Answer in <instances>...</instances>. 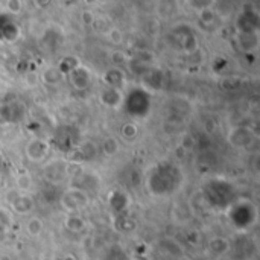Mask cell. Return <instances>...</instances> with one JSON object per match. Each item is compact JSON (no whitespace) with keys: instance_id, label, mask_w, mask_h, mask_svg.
Returning a JSON list of instances; mask_svg holds the SVG:
<instances>
[{"instance_id":"f546056e","label":"cell","mask_w":260,"mask_h":260,"mask_svg":"<svg viewBox=\"0 0 260 260\" xmlns=\"http://www.w3.org/2000/svg\"><path fill=\"white\" fill-rule=\"evenodd\" d=\"M108 37H110V40H111L114 44H119V43L122 41V32H120L119 29H111V30L108 32Z\"/></svg>"},{"instance_id":"d4e9b609","label":"cell","mask_w":260,"mask_h":260,"mask_svg":"<svg viewBox=\"0 0 260 260\" xmlns=\"http://www.w3.org/2000/svg\"><path fill=\"white\" fill-rule=\"evenodd\" d=\"M209 247H210V251L215 253V254H222V253H225L229 250V244L224 239H219V238L212 239Z\"/></svg>"},{"instance_id":"f1b7e54d","label":"cell","mask_w":260,"mask_h":260,"mask_svg":"<svg viewBox=\"0 0 260 260\" xmlns=\"http://www.w3.org/2000/svg\"><path fill=\"white\" fill-rule=\"evenodd\" d=\"M17 186H18V189H20L21 192H26V190L29 189V186H30V178H29L27 175H21V177H18V180H17Z\"/></svg>"},{"instance_id":"5bb4252c","label":"cell","mask_w":260,"mask_h":260,"mask_svg":"<svg viewBox=\"0 0 260 260\" xmlns=\"http://www.w3.org/2000/svg\"><path fill=\"white\" fill-rule=\"evenodd\" d=\"M229 139L235 146H239V148H244V146L250 145V142L253 140L251 133L247 128H235V129H232Z\"/></svg>"},{"instance_id":"d6986e66","label":"cell","mask_w":260,"mask_h":260,"mask_svg":"<svg viewBox=\"0 0 260 260\" xmlns=\"http://www.w3.org/2000/svg\"><path fill=\"white\" fill-rule=\"evenodd\" d=\"M143 81L145 84H149L151 88L158 90L163 85V75L160 70H148L146 75L143 76Z\"/></svg>"},{"instance_id":"8992f818","label":"cell","mask_w":260,"mask_h":260,"mask_svg":"<svg viewBox=\"0 0 260 260\" xmlns=\"http://www.w3.org/2000/svg\"><path fill=\"white\" fill-rule=\"evenodd\" d=\"M238 34H257L259 30V14L253 9L245 11L238 20Z\"/></svg>"},{"instance_id":"9a60e30c","label":"cell","mask_w":260,"mask_h":260,"mask_svg":"<svg viewBox=\"0 0 260 260\" xmlns=\"http://www.w3.org/2000/svg\"><path fill=\"white\" fill-rule=\"evenodd\" d=\"M11 204H12V209H14L17 213L24 215V213H27V212L32 210V207H34V200H32L30 197H27V195L17 193V197L11 201Z\"/></svg>"},{"instance_id":"ac0fdd59","label":"cell","mask_w":260,"mask_h":260,"mask_svg":"<svg viewBox=\"0 0 260 260\" xmlns=\"http://www.w3.org/2000/svg\"><path fill=\"white\" fill-rule=\"evenodd\" d=\"M64 225H66V229L67 230H70V232H81V230H84V227H85V222H84V219L79 216V215H76V213H70V215H67L66 216V219H64Z\"/></svg>"},{"instance_id":"1f68e13d","label":"cell","mask_w":260,"mask_h":260,"mask_svg":"<svg viewBox=\"0 0 260 260\" xmlns=\"http://www.w3.org/2000/svg\"><path fill=\"white\" fill-rule=\"evenodd\" d=\"M64 260H75V259H73L72 256H66V259H64Z\"/></svg>"},{"instance_id":"ffe728a7","label":"cell","mask_w":260,"mask_h":260,"mask_svg":"<svg viewBox=\"0 0 260 260\" xmlns=\"http://www.w3.org/2000/svg\"><path fill=\"white\" fill-rule=\"evenodd\" d=\"M79 66V61H78V58H75V56H66L64 59H61L59 61V64H58V70H59V73L64 76V75H70L76 67Z\"/></svg>"},{"instance_id":"484cf974","label":"cell","mask_w":260,"mask_h":260,"mask_svg":"<svg viewBox=\"0 0 260 260\" xmlns=\"http://www.w3.org/2000/svg\"><path fill=\"white\" fill-rule=\"evenodd\" d=\"M137 126L134 125V123H125L123 126H122V136H123V139H126V140H133V139H136V136H137Z\"/></svg>"},{"instance_id":"7c38bea8","label":"cell","mask_w":260,"mask_h":260,"mask_svg":"<svg viewBox=\"0 0 260 260\" xmlns=\"http://www.w3.org/2000/svg\"><path fill=\"white\" fill-rule=\"evenodd\" d=\"M101 102L110 108H116L123 102V98L119 91V88H107L101 93Z\"/></svg>"},{"instance_id":"2e32d148","label":"cell","mask_w":260,"mask_h":260,"mask_svg":"<svg viewBox=\"0 0 260 260\" xmlns=\"http://www.w3.org/2000/svg\"><path fill=\"white\" fill-rule=\"evenodd\" d=\"M238 43L239 47L244 50H253L259 44V37L257 34H238Z\"/></svg>"},{"instance_id":"83f0119b","label":"cell","mask_w":260,"mask_h":260,"mask_svg":"<svg viewBox=\"0 0 260 260\" xmlns=\"http://www.w3.org/2000/svg\"><path fill=\"white\" fill-rule=\"evenodd\" d=\"M11 221H12V218H11L9 212L0 207V232H5L11 225Z\"/></svg>"},{"instance_id":"30bf717a","label":"cell","mask_w":260,"mask_h":260,"mask_svg":"<svg viewBox=\"0 0 260 260\" xmlns=\"http://www.w3.org/2000/svg\"><path fill=\"white\" fill-rule=\"evenodd\" d=\"M24 110L21 107V104L14 102V104H6L3 107H0V120L6 122V123H14L23 119Z\"/></svg>"},{"instance_id":"8fae6325","label":"cell","mask_w":260,"mask_h":260,"mask_svg":"<svg viewBox=\"0 0 260 260\" xmlns=\"http://www.w3.org/2000/svg\"><path fill=\"white\" fill-rule=\"evenodd\" d=\"M73 133V128H69V126H64L61 128L56 136H55V145L59 151H64V152H69L73 146H75V140H76V136L75 137H70V134Z\"/></svg>"},{"instance_id":"e0dca14e","label":"cell","mask_w":260,"mask_h":260,"mask_svg":"<svg viewBox=\"0 0 260 260\" xmlns=\"http://www.w3.org/2000/svg\"><path fill=\"white\" fill-rule=\"evenodd\" d=\"M125 81L123 72L120 69H110L105 73V82L110 85V88H119Z\"/></svg>"},{"instance_id":"44dd1931","label":"cell","mask_w":260,"mask_h":260,"mask_svg":"<svg viewBox=\"0 0 260 260\" xmlns=\"http://www.w3.org/2000/svg\"><path fill=\"white\" fill-rule=\"evenodd\" d=\"M66 172V166H62L61 163H52L49 165V168L46 169V177L50 180V181H59L62 180V175Z\"/></svg>"},{"instance_id":"ba28073f","label":"cell","mask_w":260,"mask_h":260,"mask_svg":"<svg viewBox=\"0 0 260 260\" xmlns=\"http://www.w3.org/2000/svg\"><path fill=\"white\" fill-rule=\"evenodd\" d=\"M20 27L18 24L8 15H0V41L12 43L18 38Z\"/></svg>"},{"instance_id":"9c48e42d","label":"cell","mask_w":260,"mask_h":260,"mask_svg":"<svg viewBox=\"0 0 260 260\" xmlns=\"http://www.w3.org/2000/svg\"><path fill=\"white\" fill-rule=\"evenodd\" d=\"M70 84L76 88V90H85L90 82H91V73L87 67L84 66H78L70 75Z\"/></svg>"},{"instance_id":"277c9868","label":"cell","mask_w":260,"mask_h":260,"mask_svg":"<svg viewBox=\"0 0 260 260\" xmlns=\"http://www.w3.org/2000/svg\"><path fill=\"white\" fill-rule=\"evenodd\" d=\"M229 218L230 221L238 225L239 229L250 227L253 222H256L257 218V209L250 201H239L233 203L229 209Z\"/></svg>"},{"instance_id":"7402d4cb","label":"cell","mask_w":260,"mask_h":260,"mask_svg":"<svg viewBox=\"0 0 260 260\" xmlns=\"http://www.w3.org/2000/svg\"><path fill=\"white\" fill-rule=\"evenodd\" d=\"M41 78H43V81H44L46 84L53 85V84H58V82L62 79V75L59 73V70H58V69H55V67H49V69H46V70L43 72Z\"/></svg>"},{"instance_id":"3957f363","label":"cell","mask_w":260,"mask_h":260,"mask_svg":"<svg viewBox=\"0 0 260 260\" xmlns=\"http://www.w3.org/2000/svg\"><path fill=\"white\" fill-rule=\"evenodd\" d=\"M125 110L129 116L146 117L151 111V96L146 90L134 88L125 98Z\"/></svg>"},{"instance_id":"6da1fadb","label":"cell","mask_w":260,"mask_h":260,"mask_svg":"<svg viewBox=\"0 0 260 260\" xmlns=\"http://www.w3.org/2000/svg\"><path fill=\"white\" fill-rule=\"evenodd\" d=\"M181 174L177 168L171 165L155 166L148 175V189L149 193L155 197H165L172 193L181 183Z\"/></svg>"},{"instance_id":"603a6c76","label":"cell","mask_w":260,"mask_h":260,"mask_svg":"<svg viewBox=\"0 0 260 260\" xmlns=\"http://www.w3.org/2000/svg\"><path fill=\"white\" fill-rule=\"evenodd\" d=\"M102 151H104V154L108 155V157L114 155V154L119 151V143H117V140H116L114 137L105 139L104 143H102Z\"/></svg>"},{"instance_id":"4fadbf2b","label":"cell","mask_w":260,"mask_h":260,"mask_svg":"<svg viewBox=\"0 0 260 260\" xmlns=\"http://www.w3.org/2000/svg\"><path fill=\"white\" fill-rule=\"evenodd\" d=\"M110 206H111V210L114 213H119V216L123 215V212L128 207V195L125 192H120V190L113 192L110 197Z\"/></svg>"},{"instance_id":"4316f807","label":"cell","mask_w":260,"mask_h":260,"mask_svg":"<svg viewBox=\"0 0 260 260\" xmlns=\"http://www.w3.org/2000/svg\"><path fill=\"white\" fill-rule=\"evenodd\" d=\"M117 221H119V222H117V229H119V230L126 232V230H133V229H134V221H133V219H129L125 213H123V215H120Z\"/></svg>"},{"instance_id":"7a4b0ae2","label":"cell","mask_w":260,"mask_h":260,"mask_svg":"<svg viewBox=\"0 0 260 260\" xmlns=\"http://www.w3.org/2000/svg\"><path fill=\"white\" fill-rule=\"evenodd\" d=\"M206 200L218 209H229L235 203V187L222 180L210 181L204 189Z\"/></svg>"},{"instance_id":"5b68a950","label":"cell","mask_w":260,"mask_h":260,"mask_svg":"<svg viewBox=\"0 0 260 260\" xmlns=\"http://www.w3.org/2000/svg\"><path fill=\"white\" fill-rule=\"evenodd\" d=\"M61 206L70 213H76L88 204V195L82 189H69L61 195Z\"/></svg>"},{"instance_id":"cb8c5ba5","label":"cell","mask_w":260,"mask_h":260,"mask_svg":"<svg viewBox=\"0 0 260 260\" xmlns=\"http://www.w3.org/2000/svg\"><path fill=\"white\" fill-rule=\"evenodd\" d=\"M26 230H27V233H29L30 236L37 238V236H40L41 232H43V222H41L38 218H30L29 222H27Z\"/></svg>"},{"instance_id":"4dcf8cb0","label":"cell","mask_w":260,"mask_h":260,"mask_svg":"<svg viewBox=\"0 0 260 260\" xmlns=\"http://www.w3.org/2000/svg\"><path fill=\"white\" fill-rule=\"evenodd\" d=\"M6 5H8V6H12L11 11H14V12H15V11L18 12V11H20V6H21L20 2H6Z\"/></svg>"},{"instance_id":"52a82bcc","label":"cell","mask_w":260,"mask_h":260,"mask_svg":"<svg viewBox=\"0 0 260 260\" xmlns=\"http://www.w3.org/2000/svg\"><path fill=\"white\" fill-rule=\"evenodd\" d=\"M49 143L41 140V139H34L26 145V155L32 161H41L47 157L49 154Z\"/></svg>"},{"instance_id":"d6a6232c","label":"cell","mask_w":260,"mask_h":260,"mask_svg":"<svg viewBox=\"0 0 260 260\" xmlns=\"http://www.w3.org/2000/svg\"><path fill=\"white\" fill-rule=\"evenodd\" d=\"M178 260H190V259H189V257H184V256H181V257H180Z\"/></svg>"}]
</instances>
